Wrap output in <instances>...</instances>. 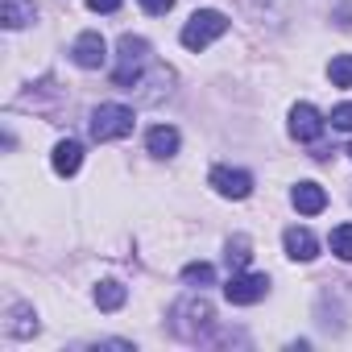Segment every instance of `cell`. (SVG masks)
<instances>
[{"label":"cell","mask_w":352,"mask_h":352,"mask_svg":"<svg viewBox=\"0 0 352 352\" xmlns=\"http://www.w3.org/2000/svg\"><path fill=\"white\" fill-rule=\"evenodd\" d=\"M170 331L187 344H208L216 331V307L204 294H187L170 307Z\"/></svg>","instance_id":"cell-1"},{"label":"cell","mask_w":352,"mask_h":352,"mask_svg":"<svg viewBox=\"0 0 352 352\" xmlns=\"http://www.w3.org/2000/svg\"><path fill=\"white\" fill-rule=\"evenodd\" d=\"M153 67H157V58H153L149 42H145V38H137V34H120V42H116L112 83H116V87H124V91H133V87H137Z\"/></svg>","instance_id":"cell-2"},{"label":"cell","mask_w":352,"mask_h":352,"mask_svg":"<svg viewBox=\"0 0 352 352\" xmlns=\"http://www.w3.org/2000/svg\"><path fill=\"white\" fill-rule=\"evenodd\" d=\"M228 34V17L224 13H216V9H204V13H195L187 25H183V46L187 50H208L216 38H224Z\"/></svg>","instance_id":"cell-3"},{"label":"cell","mask_w":352,"mask_h":352,"mask_svg":"<svg viewBox=\"0 0 352 352\" xmlns=\"http://www.w3.org/2000/svg\"><path fill=\"white\" fill-rule=\"evenodd\" d=\"M133 133V108L129 104H100L91 112V137L96 141H120Z\"/></svg>","instance_id":"cell-4"},{"label":"cell","mask_w":352,"mask_h":352,"mask_svg":"<svg viewBox=\"0 0 352 352\" xmlns=\"http://www.w3.org/2000/svg\"><path fill=\"white\" fill-rule=\"evenodd\" d=\"M270 294V278L265 274H232L228 278V286H224V298L232 302V307H253V302H261Z\"/></svg>","instance_id":"cell-5"},{"label":"cell","mask_w":352,"mask_h":352,"mask_svg":"<svg viewBox=\"0 0 352 352\" xmlns=\"http://www.w3.org/2000/svg\"><path fill=\"white\" fill-rule=\"evenodd\" d=\"M71 58H75V67H83V71H100V67L108 63V46H104V38H100L96 30H87V34L75 38Z\"/></svg>","instance_id":"cell-6"},{"label":"cell","mask_w":352,"mask_h":352,"mask_svg":"<svg viewBox=\"0 0 352 352\" xmlns=\"http://www.w3.org/2000/svg\"><path fill=\"white\" fill-rule=\"evenodd\" d=\"M212 187H216L224 199H249V195H253V174L232 170V166H216V170H212Z\"/></svg>","instance_id":"cell-7"},{"label":"cell","mask_w":352,"mask_h":352,"mask_svg":"<svg viewBox=\"0 0 352 352\" xmlns=\"http://www.w3.org/2000/svg\"><path fill=\"white\" fill-rule=\"evenodd\" d=\"M290 137L294 141H319L323 137V116L311 104H294L290 108Z\"/></svg>","instance_id":"cell-8"},{"label":"cell","mask_w":352,"mask_h":352,"mask_svg":"<svg viewBox=\"0 0 352 352\" xmlns=\"http://www.w3.org/2000/svg\"><path fill=\"white\" fill-rule=\"evenodd\" d=\"M282 245H286L290 261H315V257H319V241H315L311 228H286Z\"/></svg>","instance_id":"cell-9"},{"label":"cell","mask_w":352,"mask_h":352,"mask_svg":"<svg viewBox=\"0 0 352 352\" xmlns=\"http://www.w3.org/2000/svg\"><path fill=\"white\" fill-rule=\"evenodd\" d=\"M145 145H149L153 157H174V153H179V129H174V124H153L145 133Z\"/></svg>","instance_id":"cell-10"},{"label":"cell","mask_w":352,"mask_h":352,"mask_svg":"<svg viewBox=\"0 0 352 352\" xmlns=\"http://www.w3.org/2000/svg\"><path fill=\"white\" fill-rule=\"evenodd\" d=\"M5 331H9L13 340L34 336V331H38V315H34V307H30V302H13V307H9V319H5Z\"/></svg>","instance_id":"cell-11"},{"label":"cell","mask_w":352,"mask_h":352,"mask_svg":"<svg viewBox=\"0 0 352 352\" xmlns=\"http://www.w3.org/2000/svg\"><path fill=\"white\" fill-rule=\"evenodd\" d=\"M50 162H54V174H63V179H71V174H75V170L83 166V145L67 137V141H58V145H54V157H50Z\"/></svg>","instance_id":"cell-12"},{"label":"cell","mask_w":352,"mask_h":352,"mask_svg":"<svg viewBox=\"0 0 352 352\" xmlns=\"http://www.w3.org/2000/svg\"><path fill=\"white\" fill-rule=\"evenodd\" d=\"M38 5L34 0H0V21H5V30H25L34 21Z\"/></svg>","instance_id":"cell-13"},{"label":"cell","mask_w":352,"mask_h":352,"mask_svg":"<svg viewBox=\"0 0 352 352\" xmlns=\"http://www.w3.org/2000/svg\"><path fill=\"white\" fill-rule=\"evenodd\" d=\"M290 199H294V208H298L302 216H319V212L327 208V191H323L319 183H298Z\"/></svg>","instance_id":"cell-14"},{"label":"cell","mask_w":352,"mask_h":352,"mask_svg":"<svg viewBox=\"0 0 352 352\" xmlns=\"http://www.w3.org/2000/svg\"><path fill=\"white\" fill-rule=\"evenodd\" d=\"M124 298H129V290L120 282H100L96 286V307L100 311H116V307H124Z\"/></svg>","instance_id":"cell-15"},{"label":"cell","mask_w":352,"mask_h":352,"mask_svg":"<svg viewBox=\"0 0 352 352\" xmlns=\"http://www.w3.org/2000/svg\"><path fill=\"white\" fill-rule=\"evenodd\" d=\"M249 249H253V245H249V236H232V241H228V253H224V261H228V270H232V274H241V270L249 265V257H253Z\"/></svg>","instance_id":"cell-16"},{"label":"cell","mask_w":352,"mask_h":352,"mask_svg":"<svg viewBox=\"0 0 352 352\" xmlns=\"http://www.w3.org/2000/svg\"><path fill=\"white\" fill-rule=\"evenodd\" d=\"M327 245H331V253H336L340 261H352V224H340V228H331Z\"/></svg>","instance_id":"cell-17"},{"label":"cell","mask_w":352,"mask_h":352,"mask_svg":"<svg viewBox=\"0 0 352 352\" xmlns=\"http://www.w3.org/2000/svg\"><path fill=\"white\" fill-rule=\"evenodd\" d=\"M183 282L187 286H212L216 282V270L208 261H191V265H183Z\"/></svg>","instance_id":"cell-18"},{"label":"cell","mask_w":352,"mask_h":352,"mask_svg":"<svg viewBox=\"0 0 352 352\" xmlns=\"http://www.w3.org/2000/svg\"><path fill=\"white\" fill-rule=\"evenodd\" d=\"M327 75H331L336 87H352V54H336L331 67H327Z\"/></svg>","instance_id":"cell-19"},{"label":"cell","mask_w":352,"mask_h":352,"mask_svg":"<svg viewBox=\"0 0 352 352\" xmlns=\"http://www.w3.org/2000/svg\"><path fill=\"white\" fill-rule=\"evenodd\" d=\"M331 129H344V133H352V104H340V108H331Z\"/></svg>","instance_id":"cell-20"},{"label":"cell","mask_w":352,"mask_h":352,"mask_svg":"<svg viewBox=\"0 0 352 352\" xmlns=\"http://www.w3.org/2000/svg\"><path fill=\"white\" fill-rule=\"evenodd\" d=\"M141 9L153 13V17H166V13L174 9V0H141Z\"/></svg>","instance_id":"cell-21"},{"label":"cell","mask_w":352,"mask_h":352,"mask_svg":"<svg viewBox=\"0 0 352 352\" xmlns=\"http://www.w3.org/2000/svg\"><path fill=\"white\" fill-rule=\"evenodd\" d=\"M87 9H96V13H116L120 0H87Z\"/></svg>","instance_id":"cell-22"},{"label":"cell","mask_w":352,"mask_h":352,"mask_svg":"<svg viewBox=\"0 0 352 352\" xmlns=\"http://www.w3.org/2000/svg\"><path fill=\"white\" fill-rule=\"evenodd\" d=\"M348 153H352V145H348Z\"/></svg>","instance_id":"cell-23"}]
</instances>
